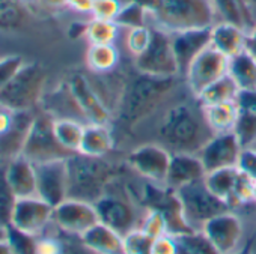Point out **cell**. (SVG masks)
Instances as JSON below:
<instances>
[{
  "label": "cell",
  "mask_w": 256,
  "mask_h": 254,
  "mask_svg": "<svg viewBox=\"0 0 256 254\" xmlns=\"http://www.w3.org/2000/svg\"><path fill=\"white\" fill-rule=\"evenodd\" d=\"M214 136L200 104L176 102L169 105L157 126V143L170 154H198Z\"/></svg>",
  "instance_id": "obj_1"
},
{
  "label": "cell",
  "mask_w": 256,
  "mask_h": 254,
  "mask_svg": "<svg viewBox=\"0 0 256 254\" xmlns=\"http://www.w3.org/2000/svg\"><path fill=\"white\" fill-rule=\"evenodd\" d=\"M178 78L138 72L122 93L118 111L120 123L125 128H136L154 116L170 99L178 86Z\"/></svg>",
  "instance_id": "obj_2"
},
{
  "label": "cell",
  "mask_w": 256,
  "mask_h": 254,
  "mask_svg": "<svg viewBox=\"0 0 256 254\" xmlns=\"http://www.w3.org/2000/svg\"><path fill=\"white\" fill-rule=\"evenodd\" d=\"M150 14V26L168 33L210 29L217 23L212 0H140Z\"/></svg>",
  "instance_id": "obj_3"
},
{
  "label": "cell",
  "mask_w": 256,
  "mask_h": 254,
  "mask_svg": "<svg viewBox=\"0 0 256 254\" xmlns=\"http://www.w3.org/2000/svg\"><path fill=\"white\" fill-rule=\"evenodd\" d=\"M68 166V199L89 203L98 202L116 179L119 169L107 157H88L72 154L66 160Z\"/></svg>",
  "instance_id": "obj_4"
},
{
  "label": "cell",
  "mask_w": 256,
  "mask_h": 254,
  "mask_svg": "<svg viewBox=\"0 0 256 254\" xmlns=\"http://www.w3.org/2000/svg\"><path fill=\"white\" fill-rule=\"evenodd\" d=\"M46 69L38 62H26L17 75L0 90V108L32 111L44 96Z\"/></svg>",
  "instance_id": "obj_5"
},
{
  "label": "cell",
  "mask_w": 256,
  "mask_h": 254,
  "mask_svg": "<svg viewBox=\"0 0 256 254\" xmlns=\"http://www.w3.org/2000/svg\"><path fill=\"white\" fill-rule=\"evenodd\" d=\"M176 196L180 199L184 218L193 230H202L204 224L211 218L232 211L226 202L211 193L205 179L176 190Z\"/></svg>",
  "instance_id": "obj_6"
},
{
  "label": "cell",
  "mask_w": 256,
  "mask_h": 254,
  "mask_svg": "<svg viewBox=\"0 0 256 254\" xmlns=\"http://www.w3.org/2000/svg\"><path fill=\"white\" fill-rule=\"evenodd\" d=\"M53 120L54 117L47 111L36 113L34 117L22 151V155L34 164L66 160L72 155L58 142L53 131Z\"/></svg>",
  "instance_id": "obj_7"
},
{
  "label": "cell",
  "mask_w": 256,
  "mask_h": 254,
  "mask_svg": "<svg viewBox=\"0 0 256 254\" xmlns=\"http://www.w3.org/2000/svg\"><path fill=\"white\" fill-rule=\"evenodd\" d=\"M138 72L157 77H181L170 33L152 27V39L148 48L133 59Z\"/></svg>",
  "instance_id": "obj_8"
},
{
  "label": "cell",
  "mask_w": 256,
  "mask_h": 254,
  "mask_svg": "<svg viewBox=\"0 0 256 254\" xmlns=\"http://www.w3.org/2000/svg\"><path fill=\"white\" fill-rule=\"evenodd\" d=\"M228 71L229 57L210 45L193 59L184 74V78L192 96L196 99L208 86L226 75Z\"/></svg>",
  "instance_id": "obj_9"
},
{
  "label": "cell",
  "mask_w": 256,
  "mask_h": 254,
  "mask_svg": "<svg viewBox=\"0 0 256 254\" xmlns=\"http://www.w3.org/2000/svg\"><path fill=\"white\" fill-rule=\"evenodd\" d=\"M172 154L160 143H144L133 149L126 157V163L144 179L164 185Z\"/></svg>",
  "instance_id": "obj_10"
},
{
  "label": "cell",
  "mask_w": 256,
  "mask_h": 254,
  "mask_svg": "<svg viewBox=\"0 0 256 254\" xmlns=\"http://www.w3.org/2000/svg\"><path fill=\"white\" fill-rule=\"evenodd\" d=\"M100 223L94 203L66 199L53 211V224L64 233L83 236L89 229Z\"/></svg>",
  "instance_id": "obj_11"
},
{
  "label": "cell",
  "mask_w": 256,
  "mask_h": 254,
  "mask_svg": "<svg viewBox=\"0 0 256 254\" xmlns=\"http://www.w3.org/2000/svg\"><path fill=\"white\" fill-rule=\"evenodd\" d=\"M53 211L54 208L38 196L17 199L11 217V227L32 236H41L53 223Z\"/></svg>",
  "instance_id": "obj_12"
},
{
  "label": "cell",
  "mask_w": 256,
  "mask_h": 254,
  "mask_svg": "<svg viewBox=\"0 0 256 254\" xmlns=\"http://www.w3.org/2000/svg\"><path fill=\"white\" fill-rule=\"evenodd\" d=\"M202 232L220 251V254H232L246 244L242 242L244 241L242 220L234 211H228L224 214L211 218L204 224Z\"/></svg>",
  "instance_id": "obj_13"
},
{
  "label": "cell",
  "mask_w": 256,
  "mask_h": 254,
  "mask_svg": "<svg viewBox=\"0 0 256 254\" xmlns=\"http://www.w3.org/2000/svg\"><path fill=\"white\" fill-rule=\"evenodd\" d=\"M242 149L244 146L241 145L236 134L232 131V133L214 134L205 143V146L198 152V157L200 158L205 172L211 173L220 169L236 167Z\"/></svg>",
  "instance_id": "obj_14"
},
{
  "label": "cell",
  "mask_w": 256,
  "mask_h": 254,
  "mask_svg": "<svg viewBox=\"0 0 256 254\" xmlns=\"http://www.w3.org/2000/svg\"><path fill=\"white\" fill-rule=\"evenodd\" d=\"M68 160V158H66ZM66 160H56L35 164L36 194L40 199L56 208L68 199V166Z\"/></svg>",
  "instance_id": "obj_15"
},
{
  "label": "cell",
  "mask_w": 256,
  "mask_h": 254,
  "mask_svg": "<svg viewBox=\"0 0 256 254\" xmlns=\"http://www.w3.org/2000/svg\"><path fill=\"white\" fill-rule=\"evenodd\" d=\"M66 87L86 123L108 125L110 111L84 75L82 74L71 75L66 83Z\"/></svg>",
  "instance_id": "obj_16"
},
{
  "label": "cell",
  "mask_w": 256,
  "mask_h": 254,
  "mask_svg": "<svg viewBox=\"0 0 256 254\" xmlns=\"http://www.w3.org/2000/svg\"><path fill=\"white\" fill-rule=\"evenodd\" d=\"M94 205L98 212L100 223L108 226L122 236H125L134 229H139L136 209L133 203L128 202L126 199L107 193Z\"/></svg>",
  "instance_id": "obj_17"
},
{
  "label": "cell",
  "mask_w": 256,
  "mask_h": 254,
  "mask_svg": "<svg viewBox=\"0 0 256 254\" xmlns=\"http://www.w3.org/2000/svg\"><path fill=\"white\" fill-rule=\"evenodd\" d=\"M172 45L180 69V75L184 77L193 59L211 45V27L210 29H196L186 30L178 33H170Z\"/></svg>",
  "instance_id": "obj_18"
},
{
  "label": "cell",
  "mask_w": 256,
  "mask_h": 254,
  "mask_svg": "<svg viewBox=\"0 0 256 254\" xmlns=\"http://www.w3.org/2000/svg\"><path fill=\"white\" fill-rule=\"evenodd\" d=\"M205 176L206 172L198 154H172L164 185L176 191L188 184L205 179Z\"/></svg>",
  "instance_id": "obj_19"
},
{
  "label": "cell",
  "mask_w": 256,
  "mask_h": 254,
  "mask_svg": "<svg viewBox=\"0 0 256 254\" xmlns=\"http://www.w3.org/2000/svg\"><path fill=\"white\" fill-rule=\"evenodd\" d=\"M34 117L35 113L32 111L12 113L11 128L5 134L0 136V161L2 163H8L10 160L22 155Z\"/></svg>",
  "instance_id": "obj_20"
},
{
  "label": "cell",
  "mask_w": 256,
  "mask_h": 254,
  "mask_svg": "<svg viewBox=\"0 0 256 254\" xmlns=\"http://www.w3.org/2000/svg\"><path fill=\"white\" fill-rule=\"evenodd\" d=\"M236 123L234 133L244 148H248L256 140V89L240 90L236 99Z\"/></svg>",
  "instance_id": "obj_21"
},
{
  "label": "cell",
  "mask_w": 256,
  "mask_h": 254,
  "mask_svg": "<svg viewBox=\"0 0 256 254\" xmlns=\"http://www.w3.org/2000/svg\"><path fill=\"white\" fill-rule=\"evenodd\" d=\"M6 178L17 199L36 197V169L35 164L30 163L26 157L18 155L8 163Z\"/></svg>",
  "instance_id": "obj_22"
},
{
  "label": "cell",
  "mask_w": 256,
  "mask_h": 254,
  "mask_svg": "<svg viewBox=\"0 0 256 254\" xmlns=\"http://www.w3.org/2000/svg\"><path fill=\"white\" fill-rule=\"evenodd\" d=\"M246 39L247 30L236 24L217 21L211 27V47L229 59L246 50Z\"/></svg>",
  "instance_id": "obj_23"
},
{
  "label": "cell",
  "mask_w": 256,
  "mask_h": 254,
  "mask_svg": "<svg viewBox=\"0 0 256 254\" xmlns=\"http://www.w3.org/2000/svg\"><path fill=\"white\" fill-rule=\"evenodd\" d=\"M82 241L95 254H125L124 236L102 223L89 229L82 236Z\"/></svg>",
  "instance_id": "obj_24"
},
{
  "label": "cell",
  "mask_w": 256,
  "mask_h": 254,
  "mask_svg": "<svg viewBox=\"0 0 256 254\" xmlns=\"http://www.w3.org/2000/svg\"><path fill=\"white\" fill-rule=\"evenodd\" d=\"M217 21H228L242 27L244 30H250L254 23V5L250 0H212Z\"/></svg>",
  "instance_id": "obj_25"
},
{
  "label": "cell",
  "mask_w": 256,
  "mask_h": 254,
  "mask_svg": "<svg viewBox=\"0 0 256 254\" xmlns=\"http://www.w3.org/2000/svg\"><path fill=\"white\" fill-rule=\"evenodd\" d=\"M114 148V137L108 125L86 123L78 154L88 157H107Z\"/></svg>",
  "instance_id": "obj_26"
},
{
  "label": "cell",
  "mask_w": 256,
  "mask_h": 254,
  "mask_svg": "<svg viewBox=\"0 0 256 254\" xmlns=\"http://www.w3.org/2000/svg\"><path fill=\"white\" fill-rule=\"evenodd\" d=\"M240 176H241V172L238 167L220 169V170L206 173L205 184L211 190L212 194H216L218 199H222L223 202H226L230 206Z\"/></svg>",
  "instance_id": "obj_27"
},
{
  "label": "cell",
  "mask_w": 256,
  "mask_h": 254,
  "mask_svg": "<svg viewBox=\"0 0 256 254\" xmlns=\"http://www.w3.org/2000/svg\"><path fill=\"white\" fill-rule=\"evenodd\" d=\"M202 111H204V116H205V120L210 126V130L214 134L234 131L235 123H236V116H238L235 102L206 105V107H202Z\"/></svg>",
  "instance_id": "obj_28"
},
{
  "label": "cell",
  "mask_w": 256,
  "mask_h": 254,
  "mask_svg": "<svg viewBox=\"0 0 256 254\" xmlns=\"http://www.w3.org/2000/svg\"><path fill=\"white\" fill-rule=\"evenodd\" d=\"M83 120L72 117H59L53 120V131L58 142L71 154H77L84 133Z\"/></svg>",
  "instance_id": "obj_29"
},
{
  "label": "cell",
  "mask_w": 256,
  "mask_h": 254,
  "mask_svg": "<svg viewBox=\"0 0 256 254\" xmlns=\"http://www.w3.org/2000/svg\"><path fill=\"white\" fill-rule=\"evenodd\" d=\"M120 60L116 44H90L86 51V65L95 74H107L113 71Z\"/></svg>",
  "instance_id": "obj_30"
},
{
  "label": "cell",
  "mask_w": 256,
  "mask_h": 254,
  "mask_svg": "<svg viewBox=\"0 0 256 254\" xmlns=\"http://www.w3.org/2000/svg\"><path fill=\"white\" fill-rule=\"evenodd\" d=\"M240 90L241 89L238 87V84L235 83V80L229 74H226L220 80H217L211 86H208L196 98V101L202 107L217 105V104H226V102H235Z\"/></svg>",
  "instance_id": "obj_31"
},
{
  "label": "cell",
  "mask_w": 256,
  "mask_h": 254,
  "mask_svg": "<svg viewBox=\"0 0 256 254\" xmlns=\"http://www.w3.org/2000/svg\"><path fill=\"white\" fill-rule=\"evenodd\" d=\"M228 74L235 80L241 90L256 89V59L246 50L229 59Z\"/></svg>",
  "instance_id": "obj_32"
},
{
  "label": "cell",
  "mask_w": 256,
  "mask_h": 254,
  "mask_svg": "<svg viewBox=\"0 0 256 254\" xmlns=\"http://www.w3.org/2000/svg\"><path fill=\"white\" fill-rule=\"evenodd\" d=\"M120 32V26L116 21H107V20H98L92 18L86 23L84 29V38L86 41L95 45L100 44H114Z\"/></svg>",
  "instance_id": "obj_33"
},
{
  "label": "cell",
  "mask_w": 256,
  "mask_h": 254,
  "mask_svg": "<svg viewBox=\"0 0 256 254\" xmlns=\"http://www.w3.org/2000/svg\"><path fill=\"white\" fill-rule=\"evenodd\" d=\"M175 238L178 242V254H220L202 230H193Z\"/></svg>",
  "instance_id": "obj_34"
},
{
  "label": "cell",
  "mask_w": 256,
  "mask_h": 254,
  "mask_svg": "<svg viewBox=\"0 0 256 254\" xmlns=\"http://www.w3.org/2000/svg\"><path fill=\"white\" fill-rule=\"evenodd\" d=\"M17 197L8 182L5 163L0 161V226L10 227Z\"/></svg>",
  "instance_id": "obj_35"
},
{
  "label": "cell",
  "mask_w": 256,
  "mask_h": 254,
  "mask_svg": "<svg viewBox=\"0 0 256 254\" xmlns=\"http://www.w3.org/2000/svg\"><path fill=\"white\" fill-rule=\"evenodd\" d=\"M125 47L130 51V54L134 57L140 56L150 45L152 39V27L151 26H139L125 29Z\"/></svg>",
  "instance_id": "obj_36"
},
{
  "label": "cell",
  "mask_w": 256,
  "mask_h": 254,
  "mask_svg": "<svg viewBox=\"0 0 256 254\" xmlns=\"http://www.w3.org/2000/svg\"><path fill=\"white\" fill-rule=\"evenodd\" d=\"M24 21V8L20 0H4L0 8V29L11 30Z\"/></svg>",
  "instance_id": "obj_37"
},
{
  "label": "cell",
  "mask_w": 256,
  "mask_h": 254,
  "mask_svg": "<svg viewBox=\"0 0 256 254\" xmlns=\"http://www.w3.org/2000/svg\"><path fill=\"white\" fill-rule=\"evenodd\" d=\"M154 238L146 235L142 229H134L124 236L125 254H152Z\"/></svg>",
  "instance_id": "obj_38"
},
{
  "label": "cell",
  "mask_w": 256,
  "mask_h": 254,
  "mask_svg": "<svg viewBox=\"0 0 256 254\" xmlns=\"http://www.w3.org/2000/svg\"><path fill=\"white\" fill-rule=\"evenodd\" d=\"M124 5L125 0H94L90 17L98 20L116 21Z\"/></svg>",
  "instance_id": "obj_39"
},
{
  "label": "cell",
  "mask_w": 256,
  "mask_h": 254,
  "mask_svg": "<svg viewBox=\"0 0 256 254\" xmlns=\"http://www.w3.org/2000/svg\"><path fill=\"white\" fill-rule=\"evenodd\" d=\"M26 63L23 56L18 54H10L0 57V90H2L23 68Z\"/></svg>",
  "instance_id": "obj_40"
},
{
  "label": "cell",
  "mask_w": 256,
  "mask_h": 254,
  "mask_svg": "<svg viewBox=\"0 0 256 254\" xmlns=\"http://www.w3.org/2000/svg\"><path fill=\"white\" fill-rule=\"evenodd\" d=\"M36 238L23 232L16 230L14 227H8V241L17 254H36Z\"/></svg>",
  "instance_id": "obj_41"
},
{
  "label": "cell",
  "mask_w": 256,
  "mask_h": 254,
  "mask_svg": "<svg viewBox=\"0 0 256 254\" xmlns=\"http://www.w3.org/2000/svg\"><path fill=\"white\" fill-rule=\"evenodd\" d=\"M139 229H142L146 235H150L151 238L156 239V238L168 233V223H166L164 217L158 211L148 209V214L144 218Z\"/></svg>",
  "instance_id": "obj_42"
},
{
  "label": "cell",
  "mask_w": 256,
  "mask_h": 254,
  "mask_svg": "<svg viewBox=\"0 0 256 254\" xmlns=\"http://www.w3.org/2000/svg\"><path fill=\"white\" fill-rule=\"evenodd\" d=\"M250 181H253L256 184V151L252 148H244L240 160H238V166H236Z\"/></svg>",
  "instance_id": "obj_43"
},
{
  "label": "cell",
  "mask_w": 256,
  "mask_h": 254,
  "mask_svg": "<svg viewBox=\"0 0 256 254\" xmlns=\"http://www.w3.org/2000/svg\"><path fill=\"white\" fill-rule=\"evenodd\" d=\"M62 233V251L60 254H95L94 251H90L84 242L82 241L80 236H72V235H66L64 232Z\"/></svg>",
  "instance_id": "obj_44"
},
{
  "label": "cell",
  "mask_w": 256,
  "mask_h": 254,
  "mask_svg": "<svg viewBox=\"0 0 256 254\" xmlns=\"http://www.w3.org/2000/svg\"><path fill=\"white\" fill-rule=\"evenodd\" d=\"M152 254H178V242L174 235H162L154 239Z\"/></svg>",
  "instance_id": "obj_45"
},
{
  "label": "cell",
  "mask_w": 256,
  "mask_h": 254,
  "mask_svg": "<svg viewBox=\"0 0 256 254\" xmlns=\"http://www.w3.org/2000/svg\"><path fill=\"white\" fill-rule=\"evenodd\" d=\"M92 6H94V0H68L66 2V8L83 15H90Z\"/></svg>",
  "instance_id": "obj_46"
},
{
  "label": "cell",
  "mask_w": 256,
  "mask_h": 254,
  "mask_svg": "<svg viewBox=\"0 0 256 254\" xmlns=\"http://www.w3.org/2000/svg\"><path fill=\"white\" fill-rule=\"evenodd\" d=\"M12 125V111L0 108V136L5 134Z\"/></svg>",
  "instance_id": "obj_47"
},
{
  "label": "cell",
  "mask_w": 256,
  "mask_h": 254,
  "mask_svg": "<svg viewBox=\"0 0 256 254\" xmlns=\"http://www.w3.org/2000/svg\"><path fill=\"white\" fill-rule=\"evenodd\" d=\"M246 51L252 54L256 59V23L254 26L247 32V39H246Z\"/></svg>",
  "instance_id": "obj_48"
},
{
  "label": "cell",
  "mask_w": 256,
  "mask_h": 254,
  "mask_svg": "<svg viewBox=\"0 0 256 254\" xmlns=\"http://www.w3.org/2000/svg\"><path fill=\"white\" fill-rule=\"evenodd\" d=\"M0 254H17L8 239L0 241Z\"/></svg>",
  "instance_id": "obj_49"
},
{
  "label": "cell",
  "mask_w": 256,
  "mask_h": 254,
  "mask_svg": "<svg viewBox=\"0 0 256 254\" xmlns=\"http://www.w3.org/2000/svg\"><path fill=\"white\" fill-rule=\"evenodd\" d=\"M232 254H254V253H253V250H252L250 244L246 241V244H244L240 250H236L235 253H232Z\"/></svg>",
  "instance_id": "obj_50"
},
{
  "label": "cell",
  "mask_w": 256,
  "mask_h": 254,
  "mask_svg": "<svg viewBox=\"0 0 256 254\" xmlns=\"http://www.w3.org/2000/svg\"><path fill=\"white\" fill-rule=\"evenodd\" d=\"M8 239V227L0 226V241H5Z\"/></svg>",
  "instance_id": "obj_51"
},
{
  "label": "cell",
  "mask_w": 256,
  "mask_h": 254,
  "mask_svg": "<svg viewBox=\"0 0 256 254\" xmlns=\"http://www.w3.org/2000/svg\"><path fill=\"white\" fill-rule=\"evenodd\" d=\"M248 148H252V149H254V151H256V140H254V142H253V145H252V146H248Z\"/></svg>",
  "instance_id": "obj_52"
},
{
  "label": "cell",
  "mask_w": 256,
  "mask_h": 254,
  "mask_svg": "<svg viewBox=\"0 0 256 254\" xmlns=\"http://www.w3.org/2000/svg\"><path fill=\"white\" fill-rule=\"evenodd\" d=\"M2 3H4V0H0V8H2Z\"/></svg>",
  "instance_id": "obj_53"
}]
</instances>
